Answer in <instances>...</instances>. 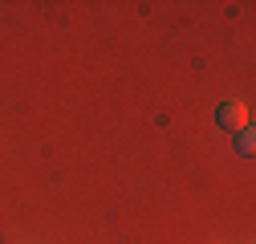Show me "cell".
<instances>
[{
    "label": "cell",
    "mask_w": 256,
    "mask_h": 244,
    "mask_svg": "<svg viewBox=\"0 0 256 244\" xmlns=\"http://www.w3.org/2000/svg\"><path fill=\"white\" fill-rule=\"evenodd\" d=\"M236 138V150H240V155L244 159H252V150H256V134H252V126H244L240 134H232Z\"/></svg>",
    "instance_id": "obj_2"
},
{
    "label": "cell",
    "mask_w": 256,
    "mask_h": 244,
    "mask_svg": "<svg viewBox=\"0 0 256 244\" xmlns=\"http://www.w3.org/2000/svg\"><path fill=\"white\" fill-rule=\"evenodd\" d=\"M216 126L228 130V134H240V130L248 126V106L236 102V98H232V102H220V106H216Z\"/></svg>",
    "instance_id": "obj_1"
}]
</instances>
